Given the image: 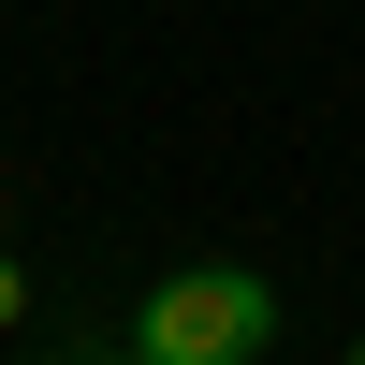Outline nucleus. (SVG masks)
<instances>
[{
  "mask_svg": "<svg viewBox=\"0 0 365 365\" xmlns=\"http://www.w3.org/2000/svg\"><path fill=\"white\" fill-rule=\"evenodd\" d=\"M263 336H278V292H263L249 263H190V278H161L132 307V351L146 365H249Z\"/></svg>",
  "mask_w": 365,
  "mask_h": 365,
  "instance_id": "nucleus-1",
  "label": "nucleus"
},
{
  "mask_svg": "<svg viewBox=\"0 0 365 365\" xmlns=\"http://www.w3.org/2000/svg\"><path fill=\"white\" fill-rule=\"evenodd\" d=\"M15 307H29V292H15V263H0V322H15Z\"/></svg>",
  "mask_w": 365,
  "mask_h": 365,
  "instance_id": "nucleus-2",
  "label": "nucleus"
},
{
  "mask_svg": "<svg viewBox=\"0 0 365 365\" xmlns=\"http://www.w3.org/2000/svg\"><path fill=\"white\" fill-rule=\"evenodd\" d=\"M336 365H365V336H351V351H336Z\"/></svg>",
  "mask_w": 365,
  "mask_h": 365,
  "instance_id": "nucleus-3",
  "label": "nucleus"
}]
</instances>
